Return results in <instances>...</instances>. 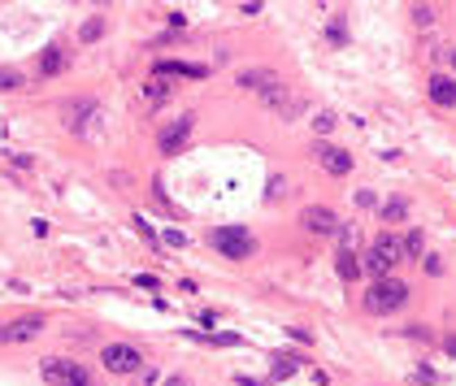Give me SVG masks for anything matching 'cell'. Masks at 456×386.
Masks as SVG:
<instances>
[{"mask_svg":"<svg viewBox=\"0 0 456 386\" xmlns=\"http://www.w3.org/2000/svg\"><path fill=\"white\" fill-rule=\"evenodd\" d=\"M130 226H135V230H139V239H143V243H148V248H152V252L161 256V235H157V230L148 226V221H143V217H130Z\"/></svg>","mask_w":456,"mask_h":386,"instance_id":"ac0fdd59","label":"cell"},{"mask_svg":"<svg viewBox=\"0 0 456 386\" xmlns=\"http://www.w3.org/2000/svg\"><path fill=\"white\" fill-rule=\"evenodd\" d=\"M335 269H339V278H344V282L361 278V261H356V252H339L335 256Z\"/></svg>","mask_w":456,"mask_h":386,"instance_id":"e0dca14e","label":"cell"},{"mask_svg":"<svg viewBox=\"0 0 456 386\" xmlns=\"http://www.w3.org/2000/svg\"><path fill=\"white\" fill-rule=\"evenodd\" d=\"M361 269L369 273L374 282H378V278H391V269H396V256H391V252H383L378 243H374V248L361 256Z\"/></svg>","mask_w":456,"mask_h":386,"instance_id":"8fae6325","label":"cell"},{"mask_svg":"<svg viewBox=\"0 0 456 386\" xmlns=\"http://www.w3.org/2000/svg\"><path fill=\"white\" fill-rule=\"evenodd\" d=\"M40 374L48 386H96V378L87 374L83 365H74V360H57V356H48L40 365Z\"/></svg>","mask_w":456,"mask_h":386,"instance_id":"277c9868","label":"cell"},{"mask_svg":"<svg viewBox=\"0 0 456 386\" xmlns=\"http://www.w3.org/2000/svg\"><path fill=\"white\" fill-rule=\"evenodd\" d=\"M130 282H135V286H143V291H157V278H152V273H135V278H130Z\"/></svg>","mask_w":456,"mask_h":386,"instance_id":"83f0119b","label":"cell"},{"mask_svg":"<svg viewBox=\"0 0 456 386\" xmlns=\"http://www.w3.org/2000/svg\"><path fill=\"white\" fill-rule=\"evenodd\" d=\"M191 126H195L191 113H178V118L166 126V131H161V152H183L187 139H191Z\"/></svg>","mask_w":456,"mask_h":386,"instance_id":"9c48e42d","label":"cell"},{"mask_svg":"<svg viewBox=\"0 0 456 386\" xmlns=\"http://www.w3.org/2000/svg\"><path fill=\"white\" fill-rule=\"evenodd\" d=\"M374 204V191H356V208H369Z\"/></svg>","mask_w":456,"mask_h":386,"instance_id":"4dcf8cb0","label":"cell"},{"mask_svg":"<svg viewBox=\"0 0 456 386\" xmlns=\"http://www.w3.org/2000/svg\"><path fill=\"white\" fill-rule=\"evenodd\" d=\"M300 221H304V230H313V235H339V217H335V208H326V204H308Z\"/></svg>","mask_w":456,"mask_h":386,"instance_id":"30bf717a","label":"cell"},{"mask_svg":"<svg viewBox=\"0 0 456 386\" xmlns=\"http://www.w3.org/2000/svg\"><path fill=\"white\" fill-rule=\"evenodd\" d=\"M22 87V74L18 70H0V91H18Z\"/></svg>","mask_w":456,"mask_h":386,"instance_id":"cb8c5ba5","label":"cell"},{"mask_svg":"<svg viewBox=\"0 0 456 386\" xmlns=\"http://www.w3.org/2000/svg\"><path fill=\"white\" fill-rule=\"evenodd\" d=\"M261 95V104H265L270 109V113H279L283 122H291V118H300V109H304V100H300V95L296 91H291L287 83H283V78H279V83H270L265 91H256Z\"/></svg>","mask_w":456,"mask_h":386,"instance_id":"5b68a950","label":"cell"},{"mask_svg":"<svg viewBox=\"0 0 456 386\" xmlns=\"http://www.w3.org/2000/svg\"><path fill=\"white\" fill-rule=\"evenodd\" d=\"M313 126H317V135L335 131V113H317V118H313Z\"/></svg>","mask_w":456,"mask_h":386,"instance_id":"4316f807","label":"cell"},{"mask_svg":"<svg viewBox=\"0 0 456 386\" xmlns=\"http://www.w3.org/2000/svg\"><path fill=\"white\" fill-rule=\"evenodd\" d=\"M413 382H421V386H439V374L421 365V369H413Z\"/></svg>","mask_w":456,"mask_h":386,"instance_id":"484cf974","label":"cell"},{"mask_svg":"<svg viewBox=\"0 0 456 386\" xmlns=\"http://www.w3.org/2000/svg\"><path fill=\"white\" fill-rule=\"evenodd\" d=\"M378 213H383V221H387V226H396V221H404V217H409V200H404V196H391V200L378 208Z\"/></svg>","mask_w":456,"mask_h":386,"instance_id":"2e32d148","label":"cell"},{"mask_svg":"<svg viewBox=\"0 0 456 386\" xmlns=\"http://www.w3.org/2000/svg\"><path fill=\"white\" fill-rule=\"evenodd\" d=\"M421 248H426V239H421V230H409V239H404V256H421Z\"/></svg>","mask_w":456,"mask_h":386,"instance_id":"603a6c76","label":"cell"},{"mask_svg":"<svg viewBox=\"0 0 456 386\" xmlns=\"http://www.w3.org/2000/svg\"><path fill=\"white\" fill-rule=\"evenodd\" d=\"M166 74H183V78H204L209 70H204V66H191V61H161V66H157V78H166Z\"/></svg>","mask_w":456,"mask_h":386,"instance_id":"5bb4252c","label":"cell"},{"mask_svg":"<svg viewBox=\"0 0 456 386\" xmlns=\"http://www.w3.org/2000/svg\"><path fill=\"white\" fill-rule=\"evenodd\" d=\"M161 243H170V248H183V243H187V235H183V230H166V239H161Z\"/></svg>","mask_w":456,"mask_h":386,"instance_id":"f1b7e54d","label":"cell"},{"mask_svg":"<svg viewBox=\"0 0 456 386\" xmlns=\"http://www.w3.org/2000/svg\"><path fill=\"white\" fill-rule=\"evenodd\" d=\"M444 351H448V356H456V334H448V339H444Z\"/></svg>","mask_w":456,"mask_h":386,"instance_id":"1f68e13d","label":"cell"},{"mask_svg":"<svg viewBox=\"0 0 456 386\" xmlns=\"http://www.w3.org/2000/svg\"><path fill=\"white\" fill-rule=\"evenodd\" d=\"M313 160H317V165H322L326 174H335V178L352 174V152H348V148H339V143L317 139V143H313Z\"/></svg>","mask_w":456,"mask_h":386,"instance_id":"52a82bcc","label":"cell"},{"mask_svg":"<svg viewBox=\"0 0 456 386\" xmlns=\"http://www.w3.org/2000/svg\"><path fill=\"white\" fill-rule=\"evenodd\" d=\"M209 243H213V252L231 256V261H243V256L256 252V239L243 230V226H218L213 235H209Z\"/></svg>","mask_w":456,"mask_h":386,"instance_id":"3957f363","label":"cell"},{"mask_svg":"<svg viewBox=\"0 0 456 386\" xmlns=\"http://www.w3.org/2000/svg\"><path fill=\"white\" fill-rule=\"evenodd\" d=\"M143 95H148L152 104H161V100H170V83L166 78H148V83H143Z\"/></svg>","mask_w":456,"mask_h":386,"instance_id":"d6986e66","label":"cell"},{"mask_svg":"<svg viewBox=\"0 0 456 386\" xmlns=\"http://www.w3.org/2000/svg\"><path fill=\"white\" fill-rule=\"evenodd\" d=\"M413 22L417 26H430L435 22V5H413Z\"/></svg>","mask_w":456,"mask_h":386,"instance_id":"d4e9b609","label":"cell"},{"mask_svg":"<svg viewBox=\"0 0 456 386\" xmlns=\"http://www.w3.org/2000/svg\"><path fill=\"white\" fill-rule=\"evenodd\" d=\"M430 100L444 104V109H456V78L435 74V78H430Z\"/></svg>","mask_w":456,"mask_h":386,"instance_id":"4fadbf2b","label":"cell"},{"mask_svg":"<svg viewBox=\"0 0 456 386\" xmlns=\"http://www.w3.org/2000/svg\"><path fill=\"white\" fill-rule=\"evenodd\" d=\"M421 265H426V273H444V261H439V256H421Z\"/></svg>","mask_w":456,"mask_h":386,"instance_id":"f546056e","label":"cell"},{"mask_svg":"<svg viewBox=\"0 0 456 386\" xmlns=\"http://www.w3.org/2000/svg\"><path fill=\"white\" fill-rule=\"evenodd\" d=\"M65 66H70V57H65L61 44H48L44 53H40V78H57Z\"/></svg>","mask_w":456,"mask_h":386,"instance_id":"7c38bea8","label":"cell"},{"mask_svg":"<svg viewBox=\"0 0 456 386\" xmlns=\"http://www.w3.org/2000/svg\"><path fill=\"white\" fill-rule=\"evenodd\" d=\"M61 122L74 135H91V131H100V104L91 95H70V100H61Z\"/></svg>","mask_w":456,"mask_h":386,"instance_id":"7a4b0ae2","label":"cell"},{"mask_svg":"<svg viewBox=\"0 0 456 386\" xmlns=\"http://www.w3.org/2000/svg\"><path fill=\"white\" fill-rule=\"evenodd\" d=\"M404 304H409V282H400V278H378L365 291V309L374 317H387V313L404 309Z\"/></svg>","mask_w":456,"mask_h":386,"instance_id":"6da1fadb","label":"cell"},{"mask_svg":"<svg viewBox=\"0 0 456 386\" xmlns=\"http://www.w3.org/2000/svg\"><path fill=\"white\" fill-rule=\"evenodd\" d=\"M326 39H331L335 48H339V44H348V26H344V18H335L331 26H326Z\"/></svg>","mask_w":456,"mask_h":386,"instance_id":"7402d4cb","label":"cell"},{"mask_svg":"<svg viewBox=\"0 0 456 386\" xmlns=\"http://www.w3.org/2000/svg\"><path fill=\"white\" fill-rule=\"evenodd\" d=\"M166 386H187V382H183V378H178V374H174V378H166Z\"/></svg>","mask_w":456,"mask_h":386,"instance_id":"d6a6232c","label":"cell"},{"mask_svg":"<svg viewBox=\"0 0 456 386\" xmlns=\"http://www.w3.org/2000/svg\"><path fill=\"white\" fill-rule=\"evenodd\" d=\"M40 330H44V317L40 313L18 317V321H5V326H0V343H30V339H40Z\"/></svg>","mask_w":456,"mask_h":386,"instance_id":"ba28073f","label":"cell"},{"mask_svg":"<svg viewBox=\"0 0 456 386\" xmlns=\"http://www.w3.org/2000/svg\"><path fill=\"white\" fill-rule=\"evenodd\" d=\"M100 365L109 369V374L126 378V374H139L143 369V356H139V347H130V343H109L100 351Z\"/></svg>","mask_w":456,"mask_h":386,"instance_id":"8992f818","label":"cell"},{"mask_svg":"<svg viewBox=\"0 0 456 386\" xmlns=\"http://www.w3.org/2000/svg\"><path fill=\"white\" fill-rule=\"evenodd\" d=\"M100 35H105V18H87V22H83V30H78V39H83V44L100 39Z\"/></svg>","mask_w":456,"mask_h":386,"instance_id":"44dd1931","label":"cell"},{"mask_svg":"<svg viewBox=\"0 0 456 386\" xmlns=\"http://www.w3.org/2000/svg\"><path fill=\"white\" fill-rule=\"evenodd\" d=\"M296 369H300V356H279V360H274V369H270V374H274V378H291Z\"/></svg>","mask_w":456,"mask_h":386,"instance_id":"ffe728a7","label":"cell"},{"mask_svg":"<svg viewBox=\"0 0 456 386\" xmlns=\"http://www.w3.org/2000/svg\"><path fill=\"white\" fill-rule=\"evenodd\" d=\"M270 83H279V74H274V70H243L239 74V87H248V91H265Z\"/></svg>","mask_w":456,"mask_h":386,"instance_id":"9a60e30c","label":"cell"},{"mask_svg":"<svg viewBox=\"0 0 456 386\" xmlns=\"http://www.w3.org/2000/svg\"><path fill=\"white\" fill-rule=\"evenodd\" d=\"M452 66H456V53H452Z\"/></svg>","mask_w":456,"mask_h":386,"instance_id":"836d02e7","label":"cell"}]
</instances>
